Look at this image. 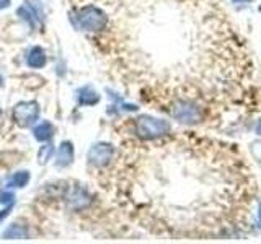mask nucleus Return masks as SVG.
<instances>
[{"instance_id": "1", "label": "nucleus", "mask_w": 261, "mask_h": 244, "mask_svg": "<svg viewBox=\"0 0 261 244\" xmlns=\"http://www.w3.org/2000/svg\"><path fill=\"white\" fill-rule=\"evenodd\" d=\"M171 132V124L165 119H159L153 116H139L134 120V134L142 140H157L167 137Z\"/></svg>"}, {"instance_id": "2", "label": "nucleus", "mask_w": 261, "mask_h": 244, "mask_svg": "<svg viewBox=\"0 0 261 244\" xmlns=\"http://www.w3.org/2000/svg\"><path fill=\"white\" fill-rule=\"evenodd\" d=\"M77 26L88 33H98L103 31L108 24V16L96 5H85L77 10L75 13Z\"/></svg>"}, {"instance_id": "3", "label": "nucleus", "mask_w": 261, "mask_h": 244, "mask_svg": "<svg viewBox=\"0 0 261 244\" xmlns=\"http://www.w3.org/2000/svg\"><path fill=\"white\" fill-rule=\"evenodd\" d=\"M171 116L181 124H198L202 119L201 106L193 100H176L171 104Z\"/></svg>"}, {"instance_id": "4", "label": "nucleus", "mask_w": 261, "mask_h": 244, "mask_svg": "<svg viewBox=\"0 0 261 244\" xmlns=\"http://www.w3.org/2000/svg\"><path fill=\"white\" fill-rule=\"evenodd\" d=\"M12 119L21 127L31 126L39 119V104L36 101H21L12 109Z\"/></svg>"}, {"instance_id": "5", "label": "nucleus", "mask_w": 261, "mask_h": 244, "mask_svg": "<svg viewBox=\"0 0 261 244\" xmlns=\"http://www.w3.org/2000/svg\"><path fill=\"white\" fill-rule=\"evenodd\" d=\"M113 157H114V146L106 142H98L92 145V148L88 150L87 160L95 168H105L110 165Z\"/></svg>"}, {"instance_id": "6", "label": "nucleus", "mask_w": 261, "mask_h": 244, "mask_svg": "<svg viewBox=\"0 0 261 244\" xmlns=\"http://www.w3.org/2000/svg\"><path fill=\"white\" fill-rule=\"evenodd\" d=\"M65 199H67V207L75 211L84 210L92 203V195H90L84 187H73V189L69 191Z\"/></svg>"}, {"instance_id": "7", "label": "nucleus", "mask_w": 261, "mask_h": 244, "mask_svg": "<svg viewBox=\"0 0 261 244\" xmlns=\"http://www.w3.org/2000/svg\"><path fill=\"white\" fill-rule=\"evenodd\" d=\"M73 157H75V151H73V143L69 142V140L62 142L59 148H57L56 165L59 168H67L73 163Z\"/></svg>"}, {"instance_id": "8", "label": "nucleus", "mask_w": 261, "mask_h": 244, "mask_svg": "<svg viewBox=\"0 0 261 244\" xmlns=\"http://www.w3.org/2000/svg\"><path fill=\"white\" fill-rule=\"evenodd\" d=\"M77 103L80 106H95L100 103V93L92 86H82L77 92Z\"/></svg>"}, {"instance_id": "9", "label": "nucleus", "mask_w": 261, "mask_h": 244, "mask_svg": "<svg viewBox=\"0 0 261 244\" xmlns=\"http://www.w3.org/2000/svg\"><path fill=\"white\" fill-rule=\"evenodd\" d=\"M47 62V55H46V51L43 47L39 46H35L30 49V52L27 55V64L28 67L31 69H43Z\"/></svg>"}, {"instance_id": "10", "label": "nucleus", "mask_w": 261, "mask_h": 244, "mask_svg": "<svg viewBox=\"0 0 261 244\" xmlns=\"http://www.w3.org/2000/svg\"><path fill=\"white\" fill-rule=\"evenodd\" d=\"M33 135H35V138H36L38 142L51 140L53 135H54V126L49 120L39 122V124L35 126V129H33Z\"/></svg>"}, {"instance_id": "11", "label": "nucleus", "mask_w": 261, "mask_h": 244, "mask_svg": "<svg viewBox=\"0 0 261 244\" xmlns=\"http://www.w3.org/2000/svg\"><path fill=\"white\" fill-rule=\"evenodd\" d=\"M28 236V230L24 226L15 223L4 231V239H24Z\"/></svg>"}, {"instance_id": "12", "label": "nucleus", "mask_w": 261, "mask_h": 244, "mask_svg": "<svg viewBox=\"0 0 261 244\" xmlns=\"http://www.w3.org/2000/svg\"><path fill=\"white\" fill-rule=\"evenodd\" d=\"M30 182V171H18L8 177L7 187H24Z\"/></svg>"}, {"instance_id": "13", "label": "nucleus", "mask_w": 261, "mask_h": 244, "mask_svg": "<svg viewBox=\"0 0 261 244\" xmlns=\"http://www.w3.org/2000/svg\"><path fill=\"white\" fill-rule=\"evenodd\" d=\"M27 4H28V8L33 12V15L36 16V20L43 23L44 8H43V4H41V0H27Z\"/></svg>"}, {"instance_id": "14", "label": "nucleus", "mask_w": 261, "mask_h": 244, "mask_svg": "<svg viewBox=\"0 0 261 244\" xmlns=\"http://www.w3.org/2000/svg\"><path fill=\"white\" fill-rule=\"evenodd\" d=\"M53 153H54V146L53 145L41 146L39 151H38V161L41 163V165H46V163L53 158Z\"/></svg>"}, {"instance_id": "15", "label": "nucleus", "mask_w": 261, "mask_h": 244, "mask_svg": "<svg viewBox=\"0 0 261 244\" xmlns=\"http://www.w3.org/2000/svg\"><path fill=\"white\" fill-rule=\"evenodd\" d=\"M0 203L2 205H15V194L10 191L0 192Z\"/></svg>"}, {"instance_id": "16", "label": "nucleus", "mask_w": 261, "mask_h": 244, "mask_svg": "<svg viewBox=\"0 0 261 244\" xmlns=\"http://www.w3.org/2000/svg\"><path fill=\"white\" fill-rule=\"evenodd\" d=\"M251 155L255 157L256 161H261V140H256L251 143Z\"/></svg>"}, {"instance_id": "17", "label": "nucleus", "mask_w": 261, "mask_h": 244, "mask_svg": "<svg viewBox=\"0 0 261 244\" xmlns=\"http://www.w3.org/2000/svg\"><path fill=\"white\" fill-rule=\"evenodd\" d=\"M12 4V0H0V10H4V8H8Z\"/></svg>"}, {"instance_id": "18", "label": "nucleus", "mask_w": 261, "mask_h": 244, "mask_svg": "<svg viewBox=\"0 0 261 244\" xmlns=\"http://www.w3.org/2000/svg\"><path fill=\"white\" fill-rule=\"evenodd\" d=\"M255 134L261 137V119L256 122V126H255Z\"/></svg>"}, {"instance_id": "19", "label": "nucleus", "mask_w": 261, "mask_h": 244, "mask_svg": "<svg viewBox=\"0 0 261 244\" xmlns=\"http://www.w3.org/2000/svg\"><path fill=\"white\" fill-rule=\"evenodd\" d=\"M251 2V0H232V4H250Z\"/></svg>"}, {"instance_id": "20", "label": "nucleus", "mask_w": 261, "mask_h": 244, "mask_svg": "<svg viewBox=\"0 0 261 244\" xmlns=\"http://www.w3.org/2000/svg\"><path fill=\"white\" fill-rule=\"evenodd\" d=\"M258 222H259V226H261V202H259V207H258Z\"/></svg>"}, {"instance_id": "21", "label": "nucleus", "mask_w": 261, "mask_h": 244, "mask_svg": "<svg viewBox=\"0 0 261 244\" xmlns=\"http://www.w3.org/2000/svg\"><path fill=\"white\" fill-rule=\"evenodd\" d=\"M4 85V78L2 77H0V86H2Z\"/></svg>"}, {"instance_id": "22", "label": "nucleus", "mask_w": 261, "mask_h": 244, "mask_svg": "<svg viewBox=\"0 0 261 244\" xmlns=\"http://www.w3.org/2000/svg\"><path fill=\"white\" fill-rule=\"evenodd\" d=\"M258 10H259V12H261V5H259V8H258Z\"/></svg>"}]
</instances>
